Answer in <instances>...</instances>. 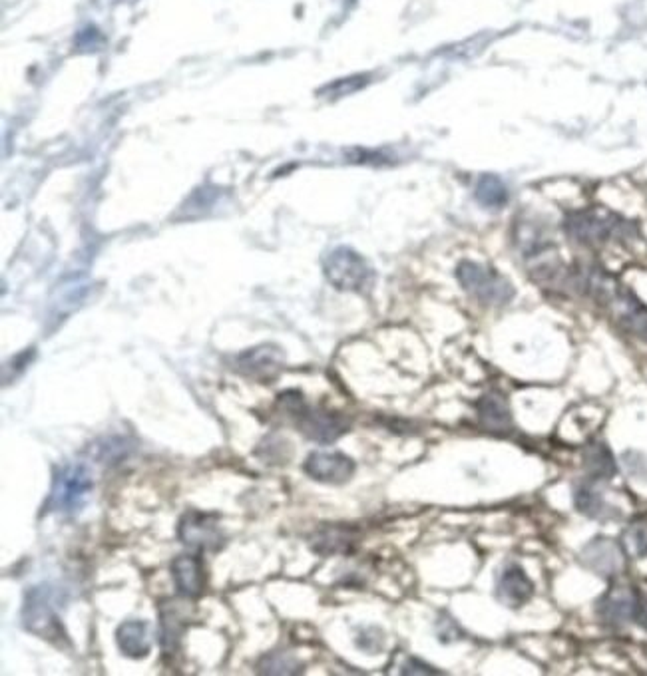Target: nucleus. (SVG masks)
Wrapping results in <instances>:
<instances>
[{
    "label": "nucleus",
    "mask_w": 647,
    "mask_h": 676,
    "mask_svg": "<svg viewBox=\"0 0 647 676\" xmlns=\"http://www.w3.org/2000/svg\"><path fill=\"white\" fill-rule=\"evenodd\" d=\"M564 229L568 237L584 247H602L612 239H628L634 235V225L610 211L586 209L566 217Z\"/></svg>",
    "instance_id": "f257e3e1"
},
{
    "label": "nucleus",
    "mask_w": 647,
    "mask_h": 676,
    "mask_svg": "<svg viewBox=\"0 0 647 676\" xmlns=\"http://www.w3.org/2000/svg\"><path fill=\"white\" fill-rule=\"evenodd\" d=\"M456 279L470 297L488 307L508 305L516 295L512 283L506 277H502L496 269L474 261H462L456 267Z\"/></svg>",
    "instance_id": "f03ea898"
},
{
    "label": "nucleus",
    "mask_w": 647,
    "mask_h": 676,
    "mask_svg": "<svg viewBox=\"0 0 647 676\" xmlns=\"http://www.w3.org/2000/svg\"><path fill=\"white\" fill-rule=\"evenodd\" d=\"M323 269L329 283L339 291L367 293L375 283V273L371 265L349 247L333 249L327 255Z\"/></svg>",
    "instance_id": "7ed1b4c3"
},
{
    "label": "nucleus",
    "mask_w": 647,
    "mask_h": 676,
    "mask_svg": "<svg viewBox=\"0 0 647 676\" xmlns=\"http://www.w3.org/2000/svg\"><path fill=\"white\" fill-rule=\"evenodd\" d=\"M90 492H92L90 472L80 464L64 466L56 472L52 480L46 509L72 515L84 507Z\"/></svg>",
    "instance_id": "20e7f679"
},
{
    "label": "nucleus",
    "mask_w": 647,
    "mask_h": 676,
    "mask_svg": "<svg viewBox=\"0 0 647 676\" xmlns=\"http://www.w3.org/2000/svg\"><path fill=\"white\" fill-rule=\"evenodd\" d=\"M22 621L24 629L40 639L52 643H60L66 639V633L62 629V623L58 619V613L50 601V593L46 587H34L26 593Z\"/></svg>",
    "instance_id": "39448f33"
},
{
    "label": "nucleus",
    "mask_w": 647,
    "mask_h": 676,
    "mask_svg": "<svg viewBox=\"0 0 647 676\" xmlns=\"http://www.w3.org/2000/svg\"><path fill=\"white\" fill-rule=\"evenodd\" d=\"M626 557L624 543L604 535L590 539L580 551L582 565L606 581H616L624 573Z\"/></svg>",
    "instance_id": "423d86ee"
},
{
    "label": "nucleus",
    "mask_w": 647,
    "mask_h": 676,
    "mask_svg": "<svg viewBox=\"0 0 647 676\" xmlns=\"http://www.w3.org/2000/svg\"><path fill=\"white\" fill-rule=\"evenodd\" d=\"M640 601L642 595L636 587L612 581L610 589L596 603V615L604 625L622 629L632 621H636Z\"/></svg>",
    "instance_id": "0eeeda50"
},
{
    "label": "nucleus",
    "mask_w": 647,
    "mask_h": 676,
    "mask_svg": "<svg viewBox=\"0 0 647 676\" xmlns=\"http://www.w3.org/2000/svg\"><path fill=\"white\" fill-rule=\"evenodd\" d=\"M293 420L299 432L317 444H333L351 430V422L341 412L311 408L309 404H305Z\"/></svg>",
    "instance_id": "6e6552de"
},
{
    "label": "nucleus",
    "mask_w": 647,
    "mask_h": 676,
    "mask_svg": "<svg viewBox=\"0 0 647 676\" xmlns=\"http://www.w3.org/2000/svg\"><path fill=\"white\" fill-rule=\"evenodd\" d=\"M305 474L321 484L341 486L355 474V462L343 452H313L303 464Z\"/></svg>",
    "instance_id": "1a4fd4ad"
},
{
    "label": "nucleus",
    "mask_w": 647,
    "mask_h": 676,
    "mask_svg": "<svg viewBox=\"0 0 647 676\" xmlns=\"http://www.w3.org/2000/svg\"><path fill=\"white\" fill-rule=\"evenodd\" d=\"M180 539L196 549H217L223 545V533L216 513L188 511L178 525Z\"/></svg>",
    "instance_id": "9d476101"
},
{
    "label": "nucleus",
    "mask_w": 647,
    "mask_h": 676,
    "mask_svg": "<svg viewBox=\"0 0 647 676\" xmlns=\"http://www.w3.org/2000/svg\"><path fill=\"white\" fill-rule=\"evenodd\" d=\"M476 418L484 432L492 436H508L514 432V416L504 392L490 390L476 402Z\"/></svg>",
    "instance_id": "9b49d317"
},
{
    "label": "nucleus",
    "mask_w": 647,
    "mask_h": 676,
    "mask_svg": "<svg viewBox=\"0 0 647 676\" xmlns=\"http://www.w3.org/2000/svg\"><path fill=\"white\" fill-rule=\"evenodd\" d=\"M494 595L500 605L508 609H520L532 599L534 581L528 577L522 565L506 563L496 577Z\"/></svg>",
    "instance_id": "f8f14e48"
},
{
    "label": "nucleus",
    "mask_w": 647,
    "mask_h": 676,
    "mask_svg": "<svg viewBox=\"0 0 647 676\" xmlns=\"http://www.w3.org/2000/svg\"><path fill=\"white\" fill-rule=\"evenodd\" d=\"M359 545V531L349 525L329 523L311 535V549L321 557L351 555Z\"/></svg>",
    "instance_id": "ddd939ff"
},
{
    "label": "nucleus",
    "mask_w": 647,
    "mask_h": 676,
    "mask_svg": "<svg viewBox=\"0 0 647 676\" xmlns=\"http://www.w3.org/2000/svg\"><path fill=\"white\" fill-rule=\"evenodd\" d=\"M608 305L614 309L618 323L630 335L647 342V307L630 289L620 285Z\"/></svg>",
    "instance_id": "4468645a"
},
{
    "label": "nucleus",
    "mask_w": 647,
    "mask_h": 676,
    "mask_svg": "<svg viewBox=\"0 0 647 676\" xmlns=\"http://www.w3.org/2000/svg\"><path fill=\"white\" fill-rule=\"evenodd\" d=\"M600 484L584 478L580 482L574 484V492H572V500H574V507L578 513H582L588 519H596V521H612L618 519L622 513L620 509L612 504L606 502L604 494L598 488Z\"/></svg>",
    "instance_id": "2eb2a0df"
},
{
    "label": "nucleus",
    "mask_w": 647,
    "mask_h": 676,
    "mask_svg": "<svg viewBox=\"0 0 647 676\" xmlns=\"http://www.w3.org/2000/svg\"><path fill=\"white\" fill-rule=\"evenodd\" d=\"M283 368V354L275 346H261L253 348L237 358V370L243 376L255 378L259 382H271L279 376Z\"/></svg>",
    "instance_id": "dca6fc26"
},
{
    "label": "nucleus",
    "mask_w": 647,
    "mask_h": 676,
    "mask_svg": "<svg viewBox=\"0 0 647 676\" xmlns=\"http://www.w3.org/2000/svg\"><path fill=\"white\" fill-rule=\"evenodd\" d=\"M582 462H584L586 478L598 484L612 482L618 474V462L614 458V452L604 440L588 442L582 452Z\"/></svg>",
    "instance_id": "f3484780"
},
{
    "label": "nucleus",
    "mask_w": 647,
    "mask_h": 676,
    "mask_svg": "<svg viewBox=\"0 0 647 676\" xmlns=\"http://www.w3.org/2000/svg\"><path fill=\"white\" fill-rule=\"evenodd\" d=\"M172 579L182 597L196 599L204 591V563L198 555H180L172 561Z\"/></svg>",
    "instance_id": "a211bd4d"
},
{
    "label": "nucleus",
    "mask_w": 647,
    "mask_h": 676,
    "mask_svg": "<svg viewBox=\"0 0 647 676\" xmlns=\"http://www.w3.org/2000/svg\"><path fill=\"white\" fill-rule=\"evenodd\" d=\"M116 641L120 651L130 659H144L152 647L150 631L144 621L122 623L116 631Z\"/></svg>",
    "instance_id": "6ab92c4d"
},
{
    "label": "nucleus",
    "mask_w": 647,
    "mask_h": 676,
    "mask_svg": "<svg viewBox=\"0 0 647 676\" xmlns=\"http://www.w3.org/2000/svg\"><path fill=\"white\" fill-rule=\"evenodd\" d=\"M184 629H186V611H182L178 603H168L166 607H162L160 641L164 651L178 649Z\"/></svg>",
    "instance_id": "aec40b11"
},
{
    "label": "nucleus",
    "mask_w": 647,
    "mask_h": 676,
    "mask_svg": "<svg viewBox=\"0 0 647 676\" xmlns=\"http://www.w3.org/2000/svg\"><path fill=\"white\" fill-rule=\"evenodd\" d=\"M476 199L486 209H500L508 203V189L496 175H482L476 183Z\"/></svg>",
    "instance_id": "412c9836"
},
{
    "label": "nucleus",
    "mask_w": 647,
    "mask_h": 676,
    "mask_svg": "<svg viewBox=\"0 0 647 676\" xmlns=\"http://www.w3.org/2000/svg\"><path fill=\"white\" fill-rule=\"evenodd\" d=\"M624 547L638 559H647V515L636 517L624 531Z\"/></svg>",
    "instance_id": "4be33fe9"
},
{
    "label": "nucleus",
    "mask_w": 647,
    "mask_h": 676,
    "mask_svg": "<svg viewBox=\"0 0 647 676\" xmlns=\"http://www.w3.org/2000/svg\"><path fill=\"white\" fill-rule=\"evenodd\" d=\"M299 671H301V665L289 653H273L265 657L259 665V673H265V675H295Z\"/></svg>",
    "instance_id": "5701e85b"
},
{
    "label": "nucleus",
    "mask_w": 647,
    "mask_h": 676,
    "mask_svg": "<svg viewBox=\"0 0 647 676\" xmlns=\"http://www.w3.org/2000/svg\"><path fill=\"white\" fill-rule=\"evenodd\" d=\"M622 466L626 470V474L632 478V480H638V482H644L647 484V454L640 452V450H626L622 454Z\"/></svg>",
    "instance_id": "b1692460"
},
{
    "label": "nucleus",
    "mask_w": 647,
    "mask_h": 676,
    "mask_svg": "<svg viewBox=\"0 0 647 676\" xmlns=\"http://www.w3.org/2000/svg\"><path fill=\"white\" fill-rule=\"evenodd\" d=\"M383 641L385 639H383V633L379 629H367V631L361 633L357 645L367 653H375V651L383 649Z\"/></svg>",
    "instance_id": "393cba45"
},
{
    "label": "nucleus",
    "mask_w": 647,
    "mask_h": 676,
    "mask_svg": "<svg viewBox=\"0 0 647 676\" xmlns=\"http://www.w3.org/2000/svg\"><path fill=\"white\" fill-rule=\"evenodd\" d=\"M438 639L442 643H452L462 639V629L456 625V621H452L450 617H442L438 621Z\"/></svg>",
    "instance_id": "a878e982"
},
{
    "label": "nucleus",
    "mask_w": 647,
    "mask_h": 676,
    "mask_svg": "<svg viewBox=\"0 0 647 676\" xmlns=\"http://www.w3.org/2000/svg\"><path fill=\"white\" fill-rule=\"evenodd\" d=\"M403 675H440V671L432 669L431 665L423 663L421 659H409L405 665H403Z\"/></svg>",
    "instance_id": "bb28decb"
},
{
    "label": "nucleus",
    "mask_w": 647,
    "mask_h": 676,
    "mask_svg": "<svg viewBox=\"0 0 647 676\" xmlns=\"http://www.w3.org/2000/svg\"><path fill=\"white\" fill-rule=\"evenodd\" d=\"M636 623L647 633V597L646 599L642 597V601H640V607H638V613H636Z\"/></svg>",
    "instance_id": "cd10ccee"
}]
</instances>
